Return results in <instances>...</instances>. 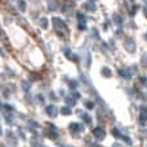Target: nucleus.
<instances>
[{"mask_svg":"<svg viewBox=\"0 0 147 147\" xmlns=\"http://www.w3.org/2000/svg\"><path fill=\"white\" fill-rule=\"evenodd\" d=\"M146 39H147V34H146Z\"/></svg>","mask_w":147,"mask_h":147,"instance_id":"nucleus-19","label":"nucleus"},{"mask_svg":"<svg viewBox=\"0 0 147 147\" xmlns=\"http://www.w3.org/2000/svg\"><path fill=\"white\" fill-rule=\"evenodd\" d=\"M141 120H147V109H142L141 111Z\"/></svg>","mask_w":147,"mask_h":147,"instance_id":"nucleus-7","label":"nucleus"},{"mask_svg":"<svg viewBox=\"0 0 147 147\" xmlns=\"http://www.w3.org/2000/svg\"><path fill=\"white\" fill-rule=\"evenodd\" d=\"M47 114L52 117H56L57 116V109L54 106H48L47 107Z\"/></svg>","mask_w":147,"mask_h":147,"instance_id":"nucleus-3","label":"nucleus"},{"mask_svg":"<svg viewBox=\"0 0 147 147\" xmlns=\"http://www.w3.org/2000/svg\"><path fill=\"white\" fill-rule=\"evenodd\" d=\"M93 136L97 138V140H103L105 138V130L101 129V128H96V129H93Z\"/></svg>","mask_w":147,"mask_h":147,"instance_id":"nucleus-1","label":"nucleus"},{"mask_svg":"<svg viewBox=\"0 0 147 147\" xmlns=\"http://www.w3.org/2000/svg\"><path fill=\"white\" fill-rule=\"evenodd\" d=\"M66 102H67V103H69V105H72V106H74V105H75V99H71V98H66Z\"/></svg>","mask_w":147,"mask_h":147,"instance_id":"nucleus-15","label":"nucleus"},{"mask_svg":"<svg viewBox=\"0 0 147 147\" xmlns=\"http://www.w3.org/2000/svg\"><path fill=\"white\" fill-rule=\"evenodd\" d=\"M146 3H147V0H146Z\"/></svg>","mask_w":147,"mask_h":147,"instance_id":"nucleus-20","label":"nucleus"},{"mask_svg":"<svg viewBox=\"0 0 147 147\" xmlns=\"http://www.w3.org/2000/svg\"><path fill=\"white\" fill-rule=\"evenodd\" d=\"M70 129H71V133L72 132H80L81 130V127L79 124H76V123H74V124L70 125Z\"/></svg>","mask_w":147,"mask_h":147,"instance_id":"nucleus-5","label":"nucleus"},{"mask_svg":"<svg viewBox=\"0 0 147 147\" xmlns=\"http://www.w3.org/2000/svg\"><path fill=\"white\" fill-rule=\"evenodd\" d=\"M22 86H23V90H28V88H30L28 83H26V81H22Z\"/></svg>","mask_w":147,"mask_h":147,"instance_id":"nucleus-13","label":"nucleus"},{"mask_svg":"<svg viewBox=\"0 0 147 147\" xmlns=\"http://www.w3.org/2000/svg\"><path fill=\"white\" fill-rule=\"evenodd\" d=\"M85 7H86V9H88V10H90V12H93V10H96V5H94L93 3H86V4H85Z\"/></svg>","mask_w":147,"mask_h":147,"instance_id":"nucleus-6","label":"nucleus"},{"mask_svg":"<svg viewBox=\"0 0 147 147\" xmlns=\"http://www.w3.org/2000/svg\"><path fill=\"white\" fill-rule=\"evenodd\" d=\"M18 5H20V9L22 10V12L26 9V3L23 1V0H20V1H18Z\"/></svg>","mask_w":147,"mask_h":147,"instance_id":"nucleus-8","label":"nucleus"},{"mask_svg":"<svg viewBox=\"0 0 147 147\" xmlns=\"http://www.w3.org/2000/svg\"><path fill=\"white\" fill-rule=\"evenodd\" d=\"M61 112L63 115H70V114H71V110H70L69 107H63V109L61 110Z\"/></svg>","mask_w":147,"mask_h":147,"instance_id":"nucleus-9","label":"nucleus"},{"mask_svg":"<svg viewBox=\"0 0 147 147\" xmlns=\"http://www.w3.org/2000/svg\"><path fill=\"white\" fill-rule=\"evenodd\" d=\"M102 75H105V76H110L111 75V71H110L107 67H103V70H102Z\"/></svg>","mask_w":147,"mask_h":147,"instance_id":"nucleus-10","label":"nucleus"},{"mask_svg":"<svg viewBox=\"0 0 147 147\" xmlns=\"http://www.w3.org/2000/svg\"><path fill=\"white\" fill-rule=\"evenodd\" d=\"M120 75H121L124 79H130L132 74H130L129 70H120Z\"/></svg>","mask_w":147,"mask_h":147,"instance_id":"nucleus-4","label":"nucleus"},{"mask_svg":"<svg viewBox=\"0 0 147 147\" xmlns=\"http://www.w3.org/2000/svg\"><path fill=\"white\" fill-rule=\"evenodd\" d=\"M86 107H88V109H92V107H93V102H86Z\"/></svg>","mask_w":147,"mask_h":147,"instance_id":"nucleus-17","label":"nucleus"},{"mask_svg":"<svg viewBox=\"0 0 147 147\" xmlns=\"http://www.w3.org/2000/svg\"><path fill=\"white\" fill-rule=\"evenodd\" d=\"M112 134L115 136V137H120V133H119V130L115 128V129H112Z\"/></svg>","mask_w":147,"mask_h":147,"instance_id":"nucleus-14","label":"nucleus"},{"mask_svg":"<svg viewBox=\"0 0 147 147\" xmlns=\"http://www.w3.org/2000/svg\"><path fill=\"white\" fill-rule=\"evenodd\" d=\"M114 20H115V22H116V23H121V18H120V16L115 14L114 16Z\"/></svg>","mask_w":147,"mask_h":147,"instance_id":"nucleus-12","label":"nucleus"},{"mask_svg":"<svg viewBox=\"0 0 147 147\" xmlns=\"http://www.w3.org/2000/svg\"><path fill=\"white\" fill-rule=\"evenodd\" d=\"M112 147H121V146H120V145H119V143H115V145H114V146H112Z\"/></svg>","mask_w":147,"mask_h":147,"instance_id":"nucleus-18","label":"nucleus"},{"mask_svg":"<svg viewBox=\"0 0 147 147\" xmlns=\"http://www.w3.org/2000/svg\"><path fill=\"white\" fill-rule=\"evenodd\" d=\"M41 25H43L44 28H47L48 27V20L47 18H41Z\"/></svg>","mask_w":147,"mask_h":147,"instance_id":"nucleus-11","label":"nucleus"},{"mask_svg":"<svg viewBox=\"0 0 147 147\" xmlns=\"http://www.w3.org/2000/svg\"><path fill=\"white\" fill-rule=\"evenodd\" d=\"M83 117H84V119H85V123H88V124H89V123H90V117H89L86 114H83Z\"/></svg>","mask_w":147,"mask_h":147,"instance_id":"nucleus-16","label":"nucleus"},{"mask_svg":"<svg viewBox=\"0 0 147 147\" xmlns=\"http://www.w3.org/2000/svg\"><path fill=\"white\" fill-rule=\"evenodd\" d=\"M125 47H127V49L129 52H134L136 44H134V41H133V39H128V40L125 41Z\"/></svg>","mask_w":147,"mask_h":147,"instance_id":"nucleus-2","label":"nucleus"}]
</instances>
